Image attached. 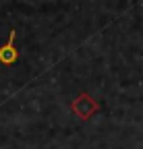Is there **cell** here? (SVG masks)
<instances>
[{"instance_id":"cell-1","label":"cell","mask_w":143,"mask_h":149,"mask_svg":"<svg viewBox=\"0 0 143 149\" xmlns=\"http://www.w3.org/2000/svg\"><path fill=\"white\" fill-rule=\"evenodd\" d=\"M70 110L77 114V118L81 120H87V118H91L96 112L100 110V104L91 97V95H87V93H81V95L70 104Z\"/></svg>"},{"instance_id":"cell-2","label":"cell","mask_w":143,"mask_h":149,"mask_svg":"<svg viewBox=\"0 0 143 149\" xmlns=\"http://www.w3.org/2000/svg\"><path fill=\"white\" fill-rule=\"evenodd\" d=\"M15 37H17V31L13 29V31L8 33L6 44L0 46V64H4V66L15 64L17 60H19V50L15 48Z\"/></svg>"}]
</instances>
